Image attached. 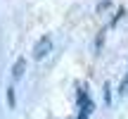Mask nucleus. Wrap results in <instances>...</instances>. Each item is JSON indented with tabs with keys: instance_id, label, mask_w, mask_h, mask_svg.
<instances>
[{
	"instance_id": "nucleus-4",
	"label": "nucleus",
	"mask_w": 128,
	"mask_h": 119,
	"mask_svg": "<svg viewBox=\"0 0 128 119\" xmlns=\"http://www.w3.org/2000/svg\"><path fill=\"white\" fill-rule=\"evenodd\" d=\"M7 102H10V107H14V102H17V100H14V88L12 86L7 88Z\"/></svg>"
},
{
	"instance_id": "nucleus-2",
	"label": "nucleus",
	"mask_w": 128,
	"mask_h": 119,
	"mask_svg": "<svg viewBox=\"0 0 128 119\" xmlns=\"http://www.w3.org/2000/svg\"><path fill=\"white\" fill-rule=\"evenodd\" d=\"M24 69H26V60L19 57L17 62H14V67H12V81H19V79L24 76Z\"/></svg>"
},
{
	"instance_id": "nucleus-6",
	"label": "nucleus",
	"mask_w": 128,
	"mask_h": 119,
	"mask_svg": "<svg viewBox=\"0 0 128 119\" xmlns=\"http://www.w3.org/2000/svg\"><path fill=\"white\" fill-rule=\"evenodd\" d=\"M124 14H126V10H124V7H121V10H119V12H116V14H114V19H112V26H114V24H119V19H121V17H124Z\"/></svg>"
},
{
	"instance_id": "nucleus-3",
	"label": "nucleus",
	"mask_w": 128,
	"mask_h": 119,
	"mask_svg": "<svg viewBox=\"0 0 128 119\" xmlns=\"http://www.w3.org/2000/svg\"><path fill=\"white\" fill-rule=\"evenodd\" d=\"M119 93H121V95H126V93H128V72H126L124 81H121V86H119Z\"/></svg>"
},
{
	"instance_id": "nucleus-7",
	"label": "nucleus",
	"mask_w": 128,
	"mask_h": 119,
	"mask_svg": "<svg viewBox=\"0 0 128 119\" xmlns=\"http://www.w3.org/2000/svg\"><path fill=\"white\" fill-rule=\"evenodd\" d=\"M104 10H109V0H102V3L97 5V12H104Z\"/></svg>"
},
{
	"instance_id": "nucleus-5",
	"label": "nucleus",
	"mask_w": 128,
	"mask_h": 119,
	"mask_svg": "<svg viewBox=\"0 0 128 119\" xmlns=\"http://www.w3.org/2000/svg\"><path fill=\"white\" fill-rule=\"evenodd\" d=\"M104 102H107V105L112 102V88H109V83H104Z\"/></svg>"
},
{
	"instance_id": "nucleus-1",
	"label": "nucleus",
	"mask_w": 128,
	"mask_h": 119,
	"mask_svg": "<svg viewBox=\"0 0 128 119\" xmlns=\"http://www.w3.org/2000/svg\"><path fill=\"white\" fill-rule=\"evenodd\" d=\"M50 50H52V38L50 36H43V38H38V43L33 45V60H45L48 55H50Z\"/></svg>"
}]
</instances>
